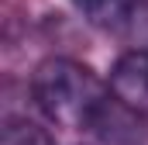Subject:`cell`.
Listing matches in <instances>:
<instances>
[{
    "label": "cell",
    "mask_w": 148,
    "mask_h": 145,
    "mask_svg": "<svg viewBox=\"0 0 148 145\" xmlns=\"http://www.w3.org/2000/svg\"><path fill=\"white\" fill-rule=\"evenodd\" d=\"M31 93L48 121H55L59 128H73V131L97 128L114 100L110 86H103V79L90 66L66 59V55H52L38 62L31 76Z\"/></svg>",
    "instance_id": "1"
},
{
    "label": "cell",
    "mask_w": 148,
    "mask_h": 145,
    "mask_svg": "<svg viewBox=\"0 0 148 145\" xmlns=\"http://www.w3.org/2000/svg\"><path fill=\"white\" fill-rule=\"evenodd\" d=\"M110 93L131 110H148V52H124L110 69Z\"/></svg>",
    "instance_id": "2"
},
{
    "label": "cell",
    "mask_w": 148,
    "mask_h": 145,
    "mask_svg": "<svg viewBox=\"0 0 148 145\" xmlns=\"http://www.w3.org/2000/svg\"><path fill=\"white\" fill-rule=\"evenodd\" d=\"M148 0H76V7L83 10V17L103 31H121L127 35L131 24L138 21L141 7Z\"/></svg>",
    "instance_id": "3"
},
{
    "label": "cell",
    "mask_w": 148,
    "mask_h": 145,
    "mask_svg": "<svg viewBox=\"0 0 148 145\" xmlns=\"http://www.w3.org/2000/svg\"><path fill=\"white\" fill-rule=\"evenodd\" d=\"M0 145H55V138H52L41 124H35V121L14 117V121L3 124V131H0Z\"/></svg>",
    "instance_id": "4"
}]
</instances>
